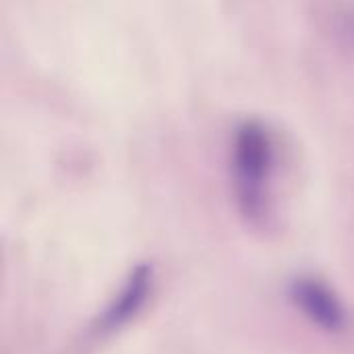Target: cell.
Instances as JSON below:
<instances>
[{"instance_id":"6da1fadb","label":"cell","mask_w":354,"mask_h":354,"mask_svg":"<svg viewBox=\"0 0 354 354\" xmlns=\"http://www.w3.org/2000/svg\"><path fill=\"white\" fill-rule=\"evenodd\" d=\"M270 170V143L263 133L255 127H249L236 145V183L243 207L249 214L261 209L263 183Z\"/></svg>"},{"instance_id":"7a4b0ae2","label":"cell","mask_w":354,"mask_h":354,"mask_svg":"<svg viewBox=\"0 0 354 354\" xmlns=\"http://www.w3.org/2000/svg\"><path fill=\"white\" fill-rule=\"evenodd\" d=\"M292 299L299 309L319 328L340 330L344 326V309L334 292L317 280H297L292 286Z\"/></svg>"},{"instance_id":"3957f363","label":"cell","mask_w":354,"mask_h":354,"mask_svg":"<svg viewBox=\"0 0 354 354\" xmlns=\"http://www.w3.org/2000/svg\"><path fill=\"white\" fill-rule=\"evenodd\" d=\"M151 286V272L149 268H137L127 286L122 288V292L118 295V299L108 307L104 319H102V328L112 330L122 326L127 319H131V315H135L139 311V307L145 303L147 290Z\"/></svg>"}]
</instances>
